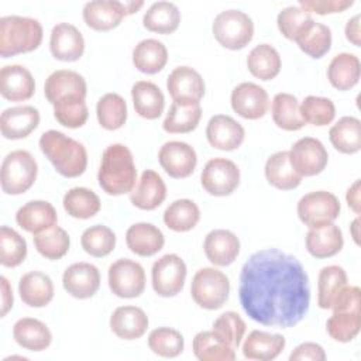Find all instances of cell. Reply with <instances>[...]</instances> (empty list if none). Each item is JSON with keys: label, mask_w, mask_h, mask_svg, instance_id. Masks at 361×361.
<instances>
[{"label": "cell", "mask_w": 361, "mask_h": 361, "mask_svg": "<svg viewBox=\"0 0 361 361\" xmlns=\"http://www.w3.org/2000/svg\"><path fill=\"white\" fill-rule=\"evenodd\" d=\"M238 298L243 310L254 322L293 327L309 312V276L296 257L278 248H264L244 262Z\"/></svg>", "instance_id": "6da1fadb"}, {"label": "cell", "mask_w": 361, "mask_h": 361, "mask_svg": "<svg viewBox=\"0 0 361 361\" xmlns=\"http://www.w3.org/2000/svg\"><path fill=\"white\" fill-rule=\"evenodd\" d=\"M97 180L100 188L110 196H120L133 190L137 183V168L128 147L118 142L106 147Z\"/></svg>", "instance_id": "7a4b0ae2"}, {"label": "cell", "mask_w": 361, "mask_h": 361, "mask_svg": "<svg viewBox=\"0 0 361 361\" xmlns=\"http://www.w3.org/2000/svg\"><path fill=\"white\" fill-rule=\"evenodd\" d=\"M38 145L59 175L78 178L86 171L87 151L85 145L66 134L48 130L41 134Z\"/></svg>", "instance_id": "3957f363"}, {"label": "cell", "mask_w": 361, "mask_h": 361, "mask_svg": "<svg viewBox=\"0 0 361 361\" xmlns=\"http://www.w3.org/2000/svg\"><path fill=\"white\" fill-rule=\"evenodd\" d=\"M44 31L37 18L4 16L0 18V55L10 58L37 49L42 42Z\"/></svg>", "instance_id": "277c9868"}, {"label": "cell", "mask_w": 361, "mask_h": 361, "mask_svg": "<svg viewBox=\"0 0 361 361\" xmlns=\"http://www.w3.org/2000/svg\"><path fill=\"white\" fill-rule=\"evenodd\" d=\"M38 165L35 158L25 149H16L6 155L0 169V185L6 195H21L35 182Z\"/></svg>", "instance_id": "5b68a950"}, {"label": "cell", "mask_w": 361, "mask_h": 361, "mask_svg": "<svg viewBox=\"0 0 361 361\" xmlns=\"http://www.w3.org/2000/svg\"><path fill=\"white\" fill-rule=\"evenodd\" d=\"M216 41L231 51L243 49L254 37V23L251 17L241 10L220 11L212 25Z\"/></svg>", "instance_id": "8992f818"}, {"label": "cell", "mask_w": 361, "mask_h": 361, "mask_svg": "<svg viewBox=\"0 0 361 361\" xmlns=\"http://www.w3.org/2000/svg\"><path fill=\"white\" fill-rule=\"evenodd\" d=\"M230 282L226 274L221 271L206 267L200 268L190 285L192 299L203 309L216 310L220 309L228 299Z\"/></svg>", "instance_id": "52a82bcc"}, {"label": "cell", "mask_w": 361, "mask_h": 361, "mask_svg": "<svg viewBox=\"0 0 361 361\" xmlns=\"http://www.w3.org/2000/svg\"><path fill=\"white\" fill-rule=\"evenodd\" d=\"M299 220L312 227H320L327 223H333L340 212L341 206L336 195L327 190H316L303 195L296 206Z\"/></svg>", "instance_id": "ba28073f"}, {"label": "cell", "mask_w": 361, "mask_h": 361, "mask_svg": "<svg viewBox=\"0 0 361 361\" xmlns=\"http://www.w3.org/2000/svg\"><path fill=\"white\" fill-rule=\"evenodd\" d=\"M110 290L123 299L138 298L145 289V272L140 262L130 258H120L109 267L107 272Z\"/></svg>", "instance_id": "9c48e42d"}, {"label": "cell", "mask_w": 361, "mask_h": 361, "mask_svg": "<svg viewBox=\"0 0 361 361\" xmlns=\"http://www.w3.org/2000/svg\"><path fill=\"white\" fill-rule=\"evenodd\" d=\"M186 264L176 254H165L152 264V289L162 298L176 296L185 285Z\"/></svg>", "instance_id": "30bf717a"}, {"label": "cell", "mask_w": 361, "mask_h": 361, "mask_svg": "<svg viewBox=\"0 0 361 361\" xmlns=\"http://www.w3.org/2000/svg\"><path fill=\"white\" fill-rule=\"evenodd\" d=\"M200 183L212 196H228L240 183V169L231 159L212 158L200 173Z\"/></svg>", "instance_id": "8fae6325"}, {"label": "cell", "mask_w": 361, "mask_h": 361, "mask_svg": "<svg viewBox=\"0 0 361 361\" xmlns=\"http://www.w3.org/2000/svg\"><path fill=\"white\" fill-rule=\"evenodd\" d=\"M289 161L302 178L314 176L324 171L329 162V154L320 140L303 137L289 149Z\"/></svg>", "instance_id": "7c38bea8"}, {"label": "cell", "mask_w": 361, "mask_h": 361, "mask_svg": "<svg viewBox=\"0 0 361 361\" xmlns=\"http://www.w3.org/2000/svg\"><path fill=\"white\" fill-rule=\"evenodd\" d=\"M44 93L52 106L73 99L86 100L87 85L80 73L71 69H58L47 78Z\"/></svg>", "instance_id": "4fadbf2b"}, {"label": "cell", "mask_w": 361, "mask_h": 361, "mask_svg": "<svg viewBox=\"0 0 361 361\" xmlns=\"http://www.w3.org/2000/svg\"><path fill=\"white\" fill-rule=\"evenodd\" d=\"M162 169L175 179L188 178L197 165V155L192 145L183 141H168L158 151Z\"/></svg>", "instance_id": "5bb4252c"}, {"label": "cell", "mask_w": 361, "mask_h": 361, "mask_svg": "<svg viewBox=\"0 0 361 361\" xmlns=\"http://www.w3.org/2000/svg\"><path fill=\"white\" fill-rule=\"evenodd\" d=\"M230 103L233 110L243 118L258 120L268 111L269 97L262 86L252 82H243L233 89Z\"/></svg>", "instance_id": "9a60e30c"}, {"label": "cell", "mask_w": 361, "mask_h": 361, "mask_svg": "<svg viewBox=\"0 0 361 361\" xmlns=\"http://www.w3.org/2000/svg\"><path fill=\"white\" fill-rule=\"evenodd\" d=\"M166 89L173 102L200 103L204 96V80L202 75L190 66L175 68L166 79Z\"/></svg>", "instance_id": "2e32d148"}, {"label": "cell", "mask_w": 361, "mask_h": 361, "mask_svg": "<svg viewBox=\"0 0 361 361\" xmlns=\"http://www.w3.org/2000/svg\"><path fill=\"white\" fill-rule=\"evenodd\" d=\"M63 289L76 299H89L100 288V272L90 262H75L62 275Z\"/></svg>", "instance_id": "e0dca14e"}, {"label": "cell", "mask_w": 361, "mask_h": 361, "mask_svg": "<svg viewBox=\"0 0 361 361\" xmlns=\"http://www.w3.org/2000/svg\"><path fill=\"white\" fill-rule=\"evenodd\" d=\"M49 51L58 61L75 62L85 52V38L73 24L58 23L51 31Z\"/></svg>", "instance_id": "ac0fdd59"}, {"label": "cell", "mask_w": 361, "mask_h": 361, "mask_svg": "<svg viewBox=\"0 0 361 361\" xmlns=\"http://www.w3.org/2000/svg\"><path fill=\"white\" fill-rule=\"evenodd\" d=\"M245 137L244 127L227 114L213 116L206 127V138L213 148L221 151L237 149Z\"/></svg>", "instance_id": "d6986e66"}, {"label": "cell", "mask_w": 361, "mask_h": 361, "mask_svg": "<svg viewBox=\"0 0 361 361\" xmlns=\"http://www.w3.org/2000/svg\"><path fill=\"white\" fill-rule=\"evenodd\" d=\"M0 93L10 102L31 99L35 93V80L31 72L18 63L4 65L0 69Z\"/></svg>", "instance_id": "ffe728a7"}, {"label": "cell", "mask_w": 361, "mask_h": 361, "mask_svg": "<svg viewBox=\"0 0 361 361\" xmlns=\"http://www.w3.org/2000/svg\"><path fill=\"white\" fill-rule=\"evenodd\" d=\"M83 21L94 31H109L116 28L127 16L123 1L92 0L83 6Z\"/></svg>", "instance_id": "44dd1931"}, {"label": "cell", "mask_w": 361, "mask_h": 361, "mask_svg": "<svg viewBox=\"0 0 361 361\" xmlns=\"http://www.w3.org/2000/svg\"><path fill=\"white\" fill-rule=\"evenodd\" d=\"M39 111L32 106H16L3 110L0 131L7 140L28 137L39 124Z\"/></svg>", "instance_id": "7402d4cb"}, {"label": "cell", "mask_w": 361, "mask_h": 361, "mask_svg": "<svg viewBox=\"0 0 361 361\" xmlns=\"http://www.w3.org/2000/svg\"><path fill=\"white\" fill-rule=\"evenodd\" d=\"M207 259L216 267H227L233 264L240 254L238 237L226 228H216L207 233L203 243Z\"/></svg>", "instance_id": "603a6c76"}, {"label": "cell", "mask_w": 361, "mask_h": 361, "mask_svg": "<svg viewBox=\"0 0 361 361\" xmlns=\"http://www.w3.org/2000/svg\"><path fill=\"white\" fill-rule=\"evenodd\" d=\"M166 197V185L161 175L152 169L141 173L135 186L130 192L131 203L141 210L157 209Z\"/></svg>", "instance_id": "cb8c5ba5"}, {"label": "cell", "mask_w": 361, "mask_h": 361, "mask_svg": "<svg viewBox=\"0 0 361 361\" xmlns=\"http://www.w3.org/2000/svg\"><path fill=\"white\" fill-rule=\"evenodd\" d=\"M16 221L23 230L38 234L56 226L58 214L49 202L30 200L17 210Z\"/></svg>", "instance_id": "d4e9b609"}, {"label": "cell", "mask_w": 361, "mask_h": 361, "mask_svg": "<svg viewBox=\"0 0 361 361\" xmlns=\"http://www.w3.org/2000/svg\"><path fill=\"white\" fill-rule=\"evenodd\" d=\"M343 245V233L334 223L312 227L306 234V250L314 258L334 257L341 251Z\"/></svg>", "instance_id": "484cf974"}, {"label": "cell", "mask_w": 361, "mask_h": 361, "mask_svg": "<svg viewBox=\"0 0 361 361\" xmlns=\"http://www.w3.org/2000/svg\"><path fill=\"white\" fill-rule=\"evenodd\" d=\"M148 316L141 307L120 306L110 316L111 331L123 340H137L148 329Z\"/></svg>", "instance_id": "4316f807"}, {"label": "cell", "mask_w": 361, "mask_h": 361, "mask_svg": "<svg viewBox=\"0 0 361 361\" xmlns=\"http://www.w3.org/2000/svg\"><path fill=\"white\" fill-rule=\"evenodd\" d=\"M126 243L131 252L140 257H152L164 248L162 231L151 223H135L126 231Z\"/></svg>", "instance_id": "83f0119b"}, {"label": "cell", "mask_w": 361, "mask_h": 361, "mask_svg": "<svg viewBox=\"0 0 361 361\" xmlns=\"http://www.w3.org/2000/svg\"><path fill=\"white\" fill-rule=\"evenodd\" d=\"M285 337L278 333L252 330L243 343V355L248 360L271 361L285 348Z\"/></svg>", "instance_id": "f1b7e54d"}, {"label": "cell", "mask_w": 361, "mask_h": 361, "mask_svg": "<svg viewBox=\"0 0 361 361\" xmlns=\"http://www.w3.org/2000/svg\"><path fill=\"white\" fill-rule=\"evenodd\" d=\"M16 343L28 351H44L52 343V333L45 323L34 317H21L13 326Z\"/></svg>", "instance_id": "f546056e"}, {"label": "cell", "mask_w": 361, "mask_h": 361, "mask_svg": "<svg viewBox=\"0 0 361 361\" xmlns=\"http://www.w3.org/2000/svg\"><path fill=\"white\" fill-rule=\"evenodd\" d=\"M131 97L135 113L142 118L155 120L164 113L165 96L154 82H135L131 87Z\"/></svg>", "instance_id": "4dcf8cb0"}, {"label": "cell", "mask_w": 361, "mask_h": 361, "mask_svg": "<svg viewBox=\"0 0 361 361\" xmlns=\"http://www.w3.org/2000/svg\"><path fill=\"white\" fill-rule=\"evenodd\" d=\"M18 293L27 306L44 307L54 298L52 279L39 271L27 272L20 278Z\"/></svg>", "instance_id": "1f68e13d"}, {"label": "cell", "mask_w": 361, "mask_h": 361, "mask_svg": "<svg viewBox=\"0 0 361 361\" xmlns=\"http://www.w3.org/2000/svg\"><path fill=\"white\" fill-rule=\"evenodd\" d=\"M265 178L269 185L279 190H292L302 182V176L289 161V151H278L265 162Z\"/></svg>", "instance_id": "d6a6232c"}, {"label": "cell", "mask_w": 361, "mask_h": 361, "mask_svg": "<svg viewBox=\"0 0 361 361\" xmlns=\"http://www.w3.org/2000/svg\"><path fill=\"white\" fill-rule=\"evenodd\" d=\"M361 65L357 55L340 52L330 61L327 66V79L330 85L338 90H350L360 80Z\"/></svg>", "instance_id": "836d02e7"}, {"label": "cell", "mask_w": 361, "mask_h": 361, "mask_svg": "<svg viewBox=\"0 0 361 361\" xmlns=\"http://www.w3.org/2000/svg\"><path fill=\"white\" fill-rule=\"evenodd\" d=\"M166 62L168 49L155 38H145L133 49V63L142 73L155 75L165 68Z\"/></svg>", "instance_id": "e575fe53"}, {"label": "cell", "mask_w": 361, "mask_h": 361, "mask_svg": "<svg viewBox=\"0 0 361 361\" xmlns=\"http://www.w3.org/2000/svg\"><path fill=\"white\" fill-rule=\"evenodd\" d=\"M180 23V11L175 3L171 1H157L152 3L144 13L142 25L158 34H172L178 30Z\"/></svg>", "instance_id": "d590c367"}, {"label": "cell", "mask_w": 361, "mask_h": 361, "mask_svg": "<svg viewBox=\"0 0 361 361\" xmlns=\"http://www.w3.org/2000/svg\"><path fill=\"white\" fill-rule=\"evenodd\" d=\"M347 286V274L340 265L323 267L317 278V305L331 309L341 290Z\"/></svg>", "instance_id": "8d00e7d4"}, {"label": "cell", "mask_w": 361, "mask_h": 361, "mask_svg": "<svg viewBox=\"0 0 361 361\" xmlns=\"http://www.w3.org/2000/svg\"><path fill=\"white\" fill-rule=\"evenodd\" d=\"M202 117L200 103L172 102L162 123V128L169 134H186L193 131Z\"/></svg>", "instance_id": "74e56055"}, {"label": "cell", "mask_w": 361, "mask_h": 361, "mask_svg": "<svg viewBox=\"0 0 361 361\" xmlns=\"http://www.w3.org/2000/svg\"><path fill=\"white\" fill-rule=\"evenodd\" d=\"M331 145L341 154H355L361 149V121L353 116L341 117L329 131Z\"/></svg>", "instance_id": "f35d334b"}, {"label": "cell", "mask_w": 361, "mask_h": 361, "mask_svg": "<svg viewBox=\"0 0 361 361\" xmlns=\"http://www.w3.org/2000/svg\"><path fill=\"white\" fill-rule=\"evenodd\" d=\"M281 66L279 52L265 42L254 47L247 56V68L250 73L261 80H271L278 76Z\"/></svg>", "instance_id": "ab89813d"}, {"label": "cell", "mask_w": 361, "mask_h": 361, "mask_svg": "<svg viewBox=\"0 0 361 361\" xmlns=\"http://www.w3.org/2000/svg\"><path fill=\"white\" fill-rule=\"evenodd\" d=\"M274 123L285 131H298L306 123L303 121L299 110V100L290 93H276L271 106Z\"/></svg>", "instance_id": "60d3db41"}, {"label": "cell", "mask_w": 361, "mask_h": 361, "mask_svg": "<svg viewBox=\"0 0 361 361\" xmlns=\"http://www.w3.org/2000/svg\"><path fill=\"white\" fill-rule=\"evenodd\" d=\"M200 220L199 206L190 199L173 200L164 212L165 226L176 233H185L196 227Z\"/></svg>", "instance_id": "b9f144b4"}, {"label": "cell", "mask_w": 361, "mask_h": 361, "mask_svg": "<svg viewBox=\"0 0 361 361\" xmlns=\"http://www.w3.org/2000/svg\"><path fill=\"white\" fill-rule=\"evenodd\" d=\"M96 116L104 130H118L127 121V103L118 93H106L97 100Z\"/></svg>", "instance_id": "7bdbcfd3"}, {"label": "cell", "mask_w": 361, "mask_h": 361, "mask_svg": "<svg viewBox=\"0 0 361 361\" xmlns=\"http://www.w3.org/2000/svg\"><path fill=\"white\" fill-rule=\"evenodd\" d=\"M63 209L65 212L75 219L86 220L96 216L100 210L99 196L87 188H72L63 196Z\"/></svg>", "instance_id": "ee69618b"}, {"label": "cell", "mask_w": 361, "mask_h": 361, "mask_svg": "<svg viewBox=\"0 0 361 361\" xmlns=\"http://www.w3.org/2000/svg\"><path fill=\"white\" fill-rule=\"evenodd\" d=\"M331 30L322 23L312 21L296 38V44L306 55L319 59L331 48Z\"/></svg>", "instance_id": "f6af8a7d"}, {"label": "cell", "mask_w": 361, "mask_h": 361, "mask_svg": "<svg viewBox=\"0 0 361 361\" xmlns=\"http://www.w3.org/2000/svg\"><path fill=\"white\" fill-rule=\"evenodd\" d=\"M193 354L200 361H233L235 350L223 343L212 330L200 331L192 343Z\"/></svg>", "instance_id": "bcb514c9"}, {"label": "cell", "mask_w": 361, "mask_h": 361, "mask_svg": "<svg viewBox=\"0 0 361 361\" xmlns=\"http://www.w3.org/2000/svg\"><path fill=\"white\" fill-rule=\"evenodd\" d=\"M326 330L338 343L354 340L361 330V312L333 310V314L326 322Z\"/></svg>", "instance_id": "7dc6e473"}, {"label": "cell", "mask_w": 361, "mask_h": 361, "mask_svg": "<svg viewBox=\"0 0 361 361\" xmlns=\"http://www.w3.org/2000/svg\"><path fill=\"white\" fill-rule=\"evenodd\" d=\"M32 238L37 251L47 259H59L69 251V234L58 224L45 231L34 234Z\"/></svg>", "instance_id": "c3c4849f"}, {"label": "cell", "mask_w": 361, "mask_h": 361, "mask_svg": "<svg viewBox=\"0 0 361 361\" xmlns=\"http://www.w3.org/2000/svg\"><path fill=\"white\" fill-rule=\"evenodd\" d=\"M82 248L86 254L102 258L109 255L116 247L114 231L103 224H94L87 227L80 237Z\"/></svg>", "instance_id": "681fc988"}, {"label": "cell", "mask_w": 361, "mask_h": 361, "mask_svg": "<svg viewBox=\"0 0 361 361\" xmlns=\"http://www.w3.org/2000/svg\"><path fill=\"white\" fill-rule=\"evenodd\" d=\"M149 350L164 358H175L182 354L185 348L183 336L171 327L154 329L148 336Z\"/></svg>", "instance_id": "f907efd6"}, {"label": "cell", "mask_w": 361, "mask_h": 361, "mask_svg": "<svg viewBox=\"0 0 361 361\" xmlns=\"http://www.w3.org/2000/svg\"><path fill=\"white\" fill-rule=\"evenodd\" d=\"M27 257V243L14 228L0 227V264L7 268L18 267Z\"/></svg>", "instance_id": "816d5d0a"}, {"label": "cell", "mask_w": 361, "mask_h": 361, "mask_svg": "<svg viewBox=\"0 0 361 361\" xmlns=\"http://www.w3.org/2000/svg\"><path fill=\"white\" fill-rule=\"evenodd\" d=\"M300 116L305 123L323 127L330 124L336 117L334 103L322 96H307L299 104Z\"/></svg>", "instance_id": "f5cc1de1"}, {"label": "cell", "mask_w": 361, "mask_h": 361, "mask_svg": "<svg viewBox=\"0 0 361 361\" xmlns=\"http://www.w3.org/2000/svg\"><path fill=\"white\" fill-rule=\"evenodd\" d=\"M312 21V13L302 8L300 6H288L282 8L276 17L278 30L285 38L290 41H296V38Z\"/></svg>", "instance_id": "db71d44e"}, {"label": "cell", "mask_w": 361, "mask_h": 361, "mask_svg": "<svg viewBox=\"0 0 361 361\" xmlns=\"http://www.w3.org/2000/svg\"><path fill=\"white\" fill-rule=\"evenodd\" d=\"M212 331L233 350H237L245 333V322L235 312L221 313L213 323Z\"/></svg>", "instance_id": "11a10c76"}, {"label": "cell", "mask_w": 361, "mask_h": 361, "mask_svg": "<svg viewBox=\"0 0 361 361\" xmlns=\"http://www.w3.org/2000/svg\"><path fill=\"white\" fill-rule=\"evenodd\" d=\"M89 116L86 100L75 99L54 104V117L56 121L68 128L82 127Z\"/></svg>", "instance_id": "9f6ffc18"}, {"label": "cell", "mask_w": 361, "mask_h": 361, "mask_svg": "<svg viewBox=\"0 0 361 361\" xmlns=\"http://www.w3.org/2000/svg\"><path fill=\"white\" fill-rule=\"evenodd\" d=\"M354 4L353 0H299V6L309 13H316L320 16L343 13Z\"/></svg>", "instance_id": "6f0895ef"}, {"label": "cell", "mask_w": 361, "mask_h": 361, "mask_svg": "<svg viewBox=\"0 0 361 361\" xmlns=\"http://www.w3.org/2000/svg\"><path fill=\"white\" fill-rule=\"evenodd\" d=\"M290 361H324L326 353L317 343L306 341L299 344L289 355Z\"/></svg>", "instance_id": "680465c9"}, {"label": "cell", "mask_w": 361, "mask_h": 361, "mask_svg": "<svg viewBox=\"0 0 361 361\" xmlns=\"http://www.w3.org/2000/svg\"><path fill=\"white\" fill-rule=\"evenodd\" d=\"M0 285H1V317L8 313V310L13 307V289L6 276H0Z\"/></svg>", "instance_id": "91938a15"}, {"label": "cell", "mask_w": 361, "mask_h": 361, "mask_svg": "<svg viewBox=\"0 0 361 361\" xmlns=\"http://www.w3.org/2000/svg\"><path fill=\"white\" fill-rule=\"evenodd\" d=\"M344 32H345V38L354 44L355 47H360L361 45V32H360V14H355L354 17H351L347 24H345V28H344Z\"/></svg>", "instance_id": "94428289"}, {"label": "cell", "mask_w": 361, "mask_h": 361, "mask_svg": "<svg viewBox=\"0 0 361 361\" xmlns=\"http://www.w3.org/2000/svg\"><path fill=\"white\" fill-rule=\"evenodd\" d=\"M345 200H347L348 207H350L355 214H360V213H361V203H360V179L354 180L353 185L347 189Z\"/></svg>", "instance_id": "6125c7cd"}, {"label": "cell", "mask_w": 361, "mask_h": 361, "mask_svg": "<svg viewBox=\"0 0 361 361\" xmlns=\"http://www.w3.org/2000/svg\"><path fill=\"white\" fill-rule=\"evenodd\" d=\"M123 4H124V8H126V13L128 16V14L137 13L144 6V1H141V0H138V1L130 0V1H123Z\"/></svg>", "instance_id": "be15d7a7"}, {"label": "cell", "mask_w": 361, "mask_h": 361, "mask_svg": "<svg viewBox=\"0 0 361 361\" xmlns=\"http://www.w3.org/2000/svg\"><path fill=\"white\" fill-rule=\"evenodd\" d=\"M360 217H355L350 226V233L357 245H360Z\"/></svg>", "instance_id": "e7e4bbea"}]
</instances>
